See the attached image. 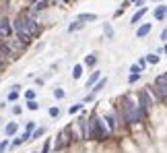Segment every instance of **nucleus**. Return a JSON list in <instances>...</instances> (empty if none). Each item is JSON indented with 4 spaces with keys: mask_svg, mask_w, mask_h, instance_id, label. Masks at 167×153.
<instances>
[{
    "mask_svg": "<svg viewBox=\"0 0 167 153\" xmlns=\"http://www.w3.org/2000/svg\"><path fill=\"white\" fill-rule=\"evenodd\" d=\"M95 62H97L95 54H89V56H85V64H87V66H95Z\"/></svg>",
    "mask_w": 167,
    "mask_h": 153,
    "instance_id": "14",
    "label": "nucleus"
},
{
    "mask_svg": "<svg viewBox=\"0 0 167 153\" xmlns=\"http://www.w3.org/2000/svg\"><path fill=\"white\" fill-rule=\"evenodd\" d=\"M33 128H35V122H33V120H29V122H27V132L31 135V130H33Z\"/></svg>",
    "mask_w": 167,
    "mask_h": 153,
    "instance_id": "28",
    "label": "nucleus"
},
{
    "mask_svg": "<svg viewBox=\"0 0 167 153\" xmlns=\"http://www.w3.org/2000/svg\"><path fill=\"white\" fill-rule=\"evenodd\" d=\"M147 10H149V8H144V6H142V8H140V10H138V13L132 17V21H130V23H138V21H140V19L147 15Z\"/></svg>",
    "mask_w": 167,
    "mask_h": 153,
    "instance_id": "13",
    "label": "nucleus"
},
{
    "mask_svg": "<svg viewBox=\"0 0 167 153\" xmlns=\"http://www.w3.org/2000/svg\"><path fill=\"white\" fill-rule=\"evenodd\" d=\"M25 97L27 99H35V91H25Z\"/></svg>",
    "mask_w": 167,
    "mask_h": 153,
    "instance_id": "31",
    "label": "nucleus"
},
{
    "mask_svg": "<svg viewBox=\"0 0 167 153\" xmlns=\"http://www.w3.org/2000/svg\"><path fill=\"white\" fill-rule=\"evenodd\" d=\"M136 66H138V68H140V71H142V68H144V66H147V60H144V58H140V60H138V64H136Z\"/></svg>",
    "mask_w": 167,
    "mask_h": 153,
    "instance_id": "30",
    "label": "nucleus"
},
{
    "mask_svg": "<svg viewBox=\"0 0 167 153\" xmlns=\"http://www.w3.org/2000/svg\"><path fill=\"white\" fill-rule=\"evenodd\" d=\"M157 62H159V56L157 54H149L147 56V64H157Z\"/></svg>",
    "mask_w": 167,
    "mask_h": 153,
    "instance_id": "18",
    "label": "nucleus"
},
{
    "mask_svg": "<svg viewBox=\"0 0 167 153\" xmlns=\"http://www.w3.org/2000/svg\"><path fill=\"white\" fill-rule=\"evenodd\" d=\"M132 2H136V6H142V2H144V0H132Z\"/></svg>",
    "mask_w": 167,
    "mask_h": 153,
    "instance_id": "33",
    "label": "nucleus"
},
{
    "mask_svg": "<svg viewBox=\"0 0 167 153\" xmlns=\"http://www.w3.org/2000/svg\"><path fill=\"white\" fill-rule=\"evenodd\" d=\"M97 81H99V71H95V73H93V75L89 76V81H87V85H89V87H91V85H93V83H97Z\"/></svg>",
    "mask_w": 167,
    "mask_h": 153,
    "instance_id": "17",
    "label": "nucleus"
},
{
    "mask_svg": "<svg viewBox=\"0 0 167 153\" xmlns=\"http://www.w3.org/2000/svg\"><path fill=\"white\" fill-rule=\"evenodd\" d=\"M155 85H157V87H161V89H167V75H165V73L155 79Z\"/></svg>",
    "mask_w": 167,
    "mask_h": 153,
    "instance_id": "8",
    "label": "nucleus"
},
{
    "mask_svg": "<svg viewBox=\"0 0 167 153\" xmlns=\"http://www.w3.org/2000/svg\"><path fill=\"white\" fill-rule=\"evenodd\" d=\"M31 2H35V0H31Z\"/></svg>",
    "mask_w": 167,
    "mask_h": 153,
    "instance_id": "37",
    "label": "nucleus"
},
{
    "mask_svg": "<svg viewBox=\"0 0 167 153\" xmlns=\"http://www.w3.org/2000/svg\"><path fill=\"white\" fill-rule=\"evenodd\" d=\"M165 15H167V6L165 4H159V6L155 8V19H157V21H165Z\"/></svg>",
    "mask_w": 167,
    "mask_h": 153,
    "instance_id": "6",
    "label": "nucleus"
},
{
    "mask_svg": "<svg viewBox=\"0 0 167 153\" xmlns=\"http://www.w3.org/2000/svg\"><path fill=\"white\" fill-rule=\"evenodd\" d=\"M27 108H29V110H37L39 106H37V102H35V99H29V102H27Z\"/></svg>",
    "mask_w": 167,
    "mask_h": 153,
    "instance_id": "22",
    "label": "nucleus"
},
{
    "mask_svg": "<svg viewBox=\"0 0 167 153\" xmlns=\"http://www.w3.org/2000/svg\"><path fill=\"white\" fill-rule=\"evenodd\" d=\"M21 112H23L21 106H15V108H12V114H21Z\"/></svg>",
    "mask_w": 167,
    "mask_h": 153,
    "instance_id": "32",
    "label": "nucleus"
},
{
    "mask_svg": "<svg viewBox=\"0 0 167 153\" xmlns=\"http://www.w3.org/2000/svg\"><path fill=\"white\" fill-rule=\"evenodd\" d=\"M17 122H10V124H6V128H4V132H6V137H12L15 132H17Z\"/></svg>",
    "mask_w": 167,
    "mask_h": 153,
    "instance_id": "11",
    "label": "nucleus"
},
{
    "mask_svg": "<svg viewBox=\"0 0 167 153\" xmlns=\"http://www.w3.org/2000/svg\"><path fill=\"white\" fill-rule=\"evenodd\" d=\"M54 97H56V99H62V97H64V91H62V89H56V91H54Z\"/></svg>",
    "mask_w": 167,
    "mask_h": 153,
    "instance_id": "25",
    "label": "nucleus"
},
{
    "mask_svg": "<svg viewBox=\"0 0 167 153\" xmlns=\"http://www.w3.org/2000/svg\"><path fill=\"white\" fill-rule=\"evenodd\" d=\"M81 75H83V66L77 64V66L72 68V76H74V79H81Z\"/></svg>",
    "mask_w": 167,
    "mask_h": 153,
    "instance_id": "16",
    "label": "nucleus"
},
{
    "mask_svg": "<svg viewBox=\"0 0 167 153\" xmlns=\"http://www.w3.org/2000/svg\"><path fill=\"white\" fill-rule=\"evenodd\" d=\"M6 147H8V139L0 143V153H4V151H6Z\"/></svg>",
    "mask_w": 167,
    "mask_h": 153,
    "instance_id": "29",
    "label": "nucleus"
},
{
    "mask_svg": "<svg viewBox=\"0 0 167 153\" xmlns=\"http://www.w3.org/2000/svg\"><path fill=\"white\" fill-rule=\"evenodd\" d=\"M66 132H68V128H66L64 132H60V135L56 137V143H54V149H56V151H60V149L64 147V139H66Z\"/></svg>",
    "mask_w": 167,
    "mask_h": 153,
    "instance_id": "7",
    "label": "nucleus"
},
{
    "mask_svg": "<svg viewBox=\"0 0 167 153\" xmlns=\"http://www.w3.org/2000/svg\"><path fill=\"white\" fill-rule=\"evenodd\" d=\"M95 139V141H103V139H107L109 137V128H107V124H105V120H101V118H95L93 122H91V130H87V139Z\"/></svg>",
    "mask_w": 167,
    "mask_h": 153,
    "instance_id": "3",
    "label": "nucleus"
},
{
    "mask_svg": "<svg viewBox=\"0 0 167 153\" xmlns=\"http://www.w3.org/2000/svg\"><path fill=\"white\" fill-rule=\"evenodd\" d=\"M10 50H8V46H6V39H0V64H4L8 58H10Z\"/></svg>",
    "mask_w": 167,
    "mask_h": 153,
    "instance_id": "5",
    "label": "nucleus"
},
{
    "mask_svg": "<svg viewBox=\"0 0 167 153\" xmlns=\"http://www.w3.org/2000/svg\"><path fill=\"white\" fill-rule=\"evenodd\" d=\"M43 132H45V128H37V130H33V135H31V139H39V137H43Z\"/></svg>",
    "mask_w": 167,
    "mask_h": 153,
    "instance_id": "19",
    "label": "nucleus"
},
{
    "mask_svg": "<svg viewBox=\"0 0 167 153\" xmlns=\"http://www.w3.org/2000/svg\"><path fill=\"white\" fill-rule=\"evenodd\" d=\"M50 116H52V118H56V116H60V108H56V106H52V108H50Z\"/></svg>",
    "mask_w": 167,
    "mask_h": 153,
    "instance_id": "21",
    "label": "nucleus"
},
{
    "mask_svg": "<svg viewBox=\"0 0 167 153\" xmlns=\"http://www.w3.org/2000/svg\"><path fill=\"white\" fill-rule=\"evenodd\" d=\"M64 2H72V0H64Z\"/></svg>",
    "mask_w": 167,
    "mask_h": 153,
    "instance_id": "35",
    "label": "nucleus"
},
{
    "mask_svg": "<svg viewBox=\"0 0 167 153\" xmlns=\"http://www.w3.org/2000/svg\"><path fill=\"white\" fill-rule=\"evenodd\" d=\"M103 31H105L107 39H112V38H114V29H112V25H109V23H105V25H103Z\"/></svg>",
    "mask_w": 167,
    "mask_h": 153,
    "instance_id": "15",
    "label": "nucleus"
},
{
    "mask_svg": "<svg viewBox=\"0 0 167 153\" xmlns=\"http://www.w3.org/2000/svg\"><path fill=\"white\" fill-rule=\"evenodd\" d=\"M12 31L17 33L19 41L27 43L33 35H37V33H39V27H37V21H35V19H29V17H23V15H21V17L15 21Z\"/></svg>",
    "mask_w": 167,
    "mask_h": 153,
    "instance_id": "1",
    "label": "nucleus"
},
{
    "mask_svg": "<svg viewBox=\"0 0 167 153\" xmlns=\"http://www.w3.org/2000/svg\"><path fill=\"white\" fill-rule=\"evenodd\" d=\"M81 27H83V23L77 21V23H70V25H68V31H77V29H81Z\"/></svg>",
    "mask_w": 167,
    "mask_h": 153,
    "instance_id": "20",
    "label": "nucleus"
},
{
    "mask_svg": "<svg viewBox=\"0 0 167 153\" xmlns=\"http://www.w3.org/2000/svg\"><path fill=\"white\" fill-rule=\"evenodd\" d=\"M149 31H151V23H144L142 27H138L136 35H138V38H144V35H149Z\"/></svg>",
    "mask_w": 167,
    "mask_h": 153,
    "instance_id": "9",
    "label": "nucleus"
},
{
    "mask_svg": "<svg viewBox=\"0 0 167 153\" xmlns=\"http://www.w3.org/2000/svg\"><path fill=\"white\" fill-rule=\"evenodd\" d=\"M50 151V143H45V147H43V153H47Z\"/></svg>",
    "mask_w": 167,
    "mask_h": 153,
    "instance_id": "34",
    "label": "nucleus"
},
{
    "mask_svg": "<svg viewBox=\"0 0 167 153\" xmlns=\"http://www.w3.org/2000/svg\"><path fill=\"white\" fill-rule=\"evenodd\" d=\"M17 97H19V91H10L8 93V102H15Z\"/></svg>",
    "mask_w": 167,
    "mask_h": 153,
    "instance_id": "26",
    "label": "nucleus"
},
{
    "mask_svg": "<svg viewBox=\"0 0 167 153\" xmlns=\"http://www.w3.org/2000/svg\"><path fill=\"white\" fill-rule=\"evenodd\" d=\"M138 79H140V73H132V75L128 76V81H130V83H136Z\"/></svg>",
    "mask_w": 167,
    "mask_h": 153,
    "instance_id": "23",
    "label": "nucleus"
},
{
    "mask_svg": "<svg viewBox=\"0 0 167 153\" xmlns=\"http://www.w3.org/2000/svg\"><path fill=\"white\" fill-rule=\"evenodd\" d=\"M12 35V25L8 19H0V38L2 39H8Z\"/></svg>",
    "mask_w": 167,
    "mask_h": 153,
    "instance_id": "4",
    "label": "nucleus"
},
{
    "mask_svg": "<svg viewBox=\"0 0 167 153\" xmlns=\"http://www.w3.org/2000/svg\"><path fill=\"white\" fill-rule=\"evenodd\" d=\"M70 114H77V112H81V104H74V106H70V110H68Z\"/></svg>",
    "mask_w": 167,
    "mask_h": 153,
    "instance_id": "24",
    "label": "nucleus"
},
{
    "mask_svg": "<svg viewBox=\"0 0 167 153\" xmlns=\"http://www.w3.org/2000/svg\"><path fill=\"white\" fill-rule=\"evenodd\" d=\"M105 85H107V79H99L97 83H93V93H99Z\"/></svg>",
    "mask_w": 167,
    "mask_h": 153,
    "instance_id": "10",
    "label": "nucleus"
},
{
    "mask_svg": "<svg viewBox=\"0 0 167 153\" xmlns=\"http://www.w3.org/2000/svg\"><path fill=\"white\" fill-rule=\"evenodd\" d=\"M79 21H97V15L95 13H83V15H79Z\"/></svg>",
    "mask_w": 167,
    "mask_h": 153,
    "instance_id": "12",
    "label": "nucleus"
},
{
    "mask_svg": "<svg viewBox=\"0 0 167 153\" xmlns=\"http://www.w3.org/2000/svg\"><path fill=\"white\" fill-rule=\"evenodd\" d=\"M122 108H124V118L128 120V122H142L144 120V114H147V110L138 104H132V99L130 97H126L124 99V104H122Z\"/></svg>",
    "mask_w": 167,
    "mask_h": 153,
    "instance_id": "2",
    "label": "nucleus"
},
{
    "mask_svg": "<svg viewBox=\"0 0 167 153\" xmlns=\"http://www.w3.org/2000/svg\"><path fill=\"white\" fill-rule=\"evenodd\" d=\"M45 8V0H39L37 4H35V10H43Z\"/></svg>",
    "mask_w": 167,
    "mask_h": 153,
    "instance_id": "27",
    "label": "nucleus"
},
{
    "mask_svg": "<svg viewBox=\"0 0 167 153\" xmlns=\"http://www.w3.org/2000/svg\"><path fill=\"white\" fill-rule=\"evenodd\" d=\"M0 71H2V64H0Z\"/></svg>",
    "mask_w": 167,
    "mask_h": 153,
    "instance_id": "36",
    "label": "nucleus"
}]
</instances>
